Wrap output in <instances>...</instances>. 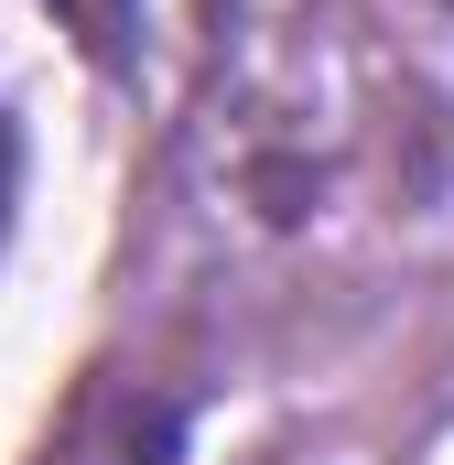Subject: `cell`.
<instances>
[{
  "label": "cell",
  "instance_id": "1",
  "mask_svg": "<svg viewBox=\"0 0 454 465\" xmlns=\"http://www.w3.org/2000/svg\"><path fill=\"white\" fill-rule=\"evenodd\" d=\"M44 11H54L98 65H119V54H130V11H141V0H44Z\"/></svg>",
  "mask_w": 454,
  "mask_h": 465
},
{
  "label": "cell",
  "instance_id": "2",
  "mask_svg": "<svg viewBox=\"0 0 454 465\" xmlns=\"http://www.w3.org/2000/svg\"><path fill=\"white\" fill-rule=\"evenodd\" d=\"M0 238H11V130H0Z\"/></svg>",
  "mask_w": 454,
  "mask_h": 465
}]
</instances>
